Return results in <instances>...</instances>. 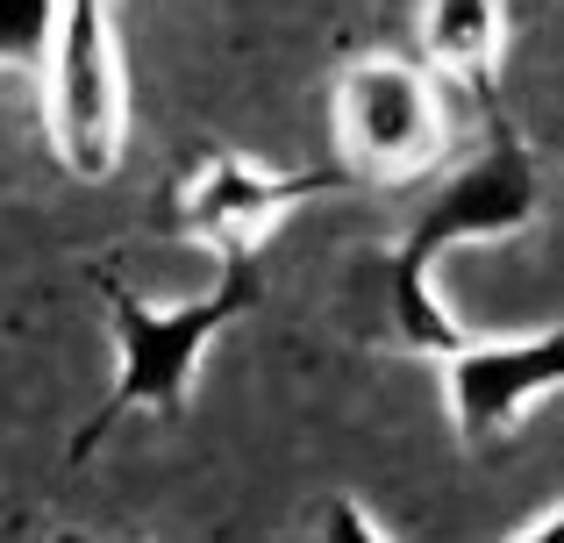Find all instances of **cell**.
Returning a JSON list of instances; mask_svg holds the SVG:
<instances>
[{
    "mask_svg": "<svg viewBox=\"0 0 564 543\" xmlns=\"http://www.w3.org/2000/svg\"><path fill=\"white\" fill-rule=\"evenodd\" d=\"M551 393H564V329L465 336L443 358V401L465 450H500Z\"/></svg>",
    "mask_w": 564,
    "mask_h": 543,
    "instance_id": "obj_5",
    "label": "cell"
},
{
    "mask_svg": "<svg viewBox=\"0 0 564 543\" xmlns=\"http://www.w3.org/2000/svg\"><path fill=\"white\" fill-rule=\"evenodd\" d=\"M500 36H508V0H429L422 8V51L443 79H494Z\"/></svg>",
    "mask_w": 564,
    "mask_h": 543,
    "instance_id": "obj_7",
    "label": "cell"
},
{
    "mask_svg": "<svg viewBox=\"0 0 564 543\" xmlns=\"http://www.w3.org/2000/svg\"><path fill=\"white\" fill-rule=\"evenodd\" d=\"M344 165L365 180H422L443 158V94L408 57H358L336 86Z\"/></svg>",
    "mask_w": 564,
    "mask_h": 543,
    "instance_id": "obj_4",
    "label": "cell"
},
{
    "mask_svg": "<svg viewBox=\"0 0 564 543\" xmlns=\"http://www.w3.org/2000/svg\"><path fill=\"white\" fill-rule=\"evenodd\" d=\"M51 94V143L72 180H108L129 137V86H122V51H115L108 0H65L57 43L43 65Z\"/></svg>",
    "mask_w": 564,
    "mask_h": 543,
    "instance_id": "obj_3",
    "label": "cell"
},
{
    "mask_svg": "<svg viewBox=\"0 0 564 543\" xmlns=\"http://www.w3.org/2000/svg\"><path fill=\"white\" fill-rule=\"evenodd\" d=\"M543 208V180L536 158L522 151V137H486L436 194L422 200V215L408 222V237L386 251V336L400 350H422V358H451L465 344V322L451 315V301L436 293V265L457 251V243H500L514 229H529Z\"/></svg>",
    "mask_w": 564,
    "mask_h": 543,
    "instance_id": "obj_1",
    "label": "cell"
},
{
    "mask_svg": "<svg viewBox=\"0 0 564 543\" xmlns=\"http://www.w3.org/2000/svg\"><path fill=\"white\" fill-rule=\"evenodd\" d=\"M508 8H522V0H508Z\"/></svg>",
    "mask_w": 564,
    "mask_h": 543,
    "instance_id": "obj_11",
    "label": "cell"
},
{
    "mask_svg": "<svg viewBox=\"0 0 564 543\" xmlns=\"http://www.w3.org/2000/svg\"><path fill=\"white\" fill-rule=\"evenodd\" d=\"M322 536L329 543H393V530H386L365 501H350V493H329V501H322Z\"/></svg>",
    "mask_w": 564,
    "mask_h": 543,
    "instance_id": "obj_9",
    "label": "cell"
},
{
    "mask_svg": "<svg viewBox=\"0 0 564 543\" xmlns=\"http://www.w3.org/2000/svg\"><path fill=\"white\" fill-rule=\"evenodd\" d=\"M258 301V251L236 243L221 251V279L193 301H143V293L115 286L108 279V336H115V387L100 401L94 430L79 436V458L115 430L122 415H180L193 379H200V358L236 315H250Z\"/></svg>",
    "mask_w": 564,
    "mask_h": 543,
    "instance_id": "obj_2",
    "label": "cell"
},
{
    "mask_svg": "<svg viewBox=\"0 0 564 543\" xmlns=\"http://www.w3.org/2000/svg\"><path fill=\"white\" fill-rule=\"evenodd\" d=\"M57 14H65V0H0V65H14V72L51 65Z\"/></svg>",
    "mask_w": 564,
    "mask_h": 543,
    "instance_id": "obj_8",
    "label": "cell"
},
{
    "mask_svg": "<svg viewBox=\"0 0 564 543\" xmlns=\"http://www.w3.org/2000/svg\"><path fill=\"white\" fill-rule=\"evenodd\" d=\"M514 543H564V501L543 508L536 522H522V530H514Z\"/></svg>",
    "mask_w": 564,
    "mask_h": 543,
    "instance_id": "obj_10",
    "label": "cell"
},
{
    "mask_svg": "<svg viewBox=\"0 0 564 543\" xmlns=\"http://www.w3.org/2000/svg\"><path fill=\"white\" fill-rule=\"evenodd\" d=\"M322 186H336L329 172H272V165H250V158H236V151H215L180 180L172 222H180V237L215 243V251H236V243L258 251L264 229L286 208L315 200Z\"/></svg>",
    "mask_w": 564,
    "mask_h": 543,
    "instance_id": "obj_6",
    "label": "cell"
}]
</instances>
